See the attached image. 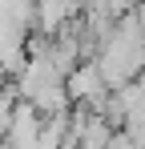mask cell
I'll list each match as a JSON object with an SVG mask.
<instances>
[{
    "label": "cell",
    "instance_id": "cell-2",
    "mask_svg": "<svg viewBox=\"0 0 145 149\" xmlns=\"http://www.w3.org/2000/svg\"><path fill=\"white\" fill-rule=\"evenodd\" d=\"M65 89H69V101L81 105V109H93V113H105V101H109V85L97 69V61H81L69 77H65Z\"/></svg>",
    "mask_w": 145,
    "mask_h": 149
},
{
    "label": "cell",
    "instance_id": "cell-3",
    "mask_svg": "<svg viewBox=\"0 0 145 149\" xmlns=\"http://www.w3.org/2000/svg\"><path fill=\"white\" fill-rule=\"evenodd\" d=\"M81 0H32V16H36V28L45 36H56L72 24Z\"/></svg>",
    "mask_w": 145,
    "mask_h": 149
},
{
    "label": "cell",
    "instance_id": "cell-1",
    "mask_svg": "<svg viewBox=\"0 0 145 149\" xmlns=\"http://www.w3.org/2000/svg\"><path fill=\"white\" fill-rule=\"evenodd\" d=\"M93 61L109 89H121L145 73V12L141 8H129L125 16H117L109 36L97 45Z\"/></svg>",
    "mask_w": 145,
    "mask_h": 149
}]
</instances>
